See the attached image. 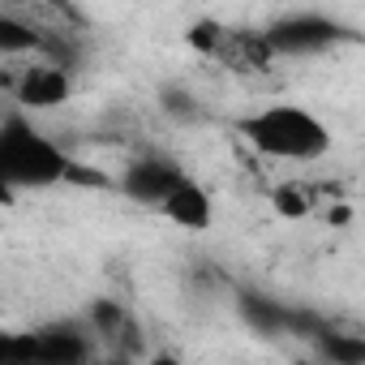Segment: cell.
Segmentation results:
<instances>
[{
  "label": "cell",
  "instance_id": "14",
  "mask_svg": "<svg viewBox=\"0 0 365 365\" xmlns=\"http://www.w3.org/2000/svg\"><path fill=\"white\" fill-rule=\"evenodd\" d=\"M224 26L220 22H211V18H202V22H194L190 31H185V39H190V48H198V52H207V56H220V48H224Z\"/></svg>",
  "mask_w": 365,
  "mask_h": 365
},
{
  "label": "cell",
  "instance_id": "8",
  "mask_svg": "<svg viewBox=\"0 0 365 365\" xmlns=\"http://www.w3.org/2000/svg\"><path fill=\"white\" fill-rule=\"evenodd\" d=\"M237 305H241V318H245L254 331H262V335H279V331H284V322H288V309H284V305H275L271 297L241 292V297H237Z\"/></svg>",
  "mask_w": 365,
  "mask_h": 365
},
{
  "label": "cell",
  "instance_id": "17",
  "mask_svg": "<svg viewBox=\"0 0 365 365\" xmlns=\"http://www.w3.org/2000/svg\"><path fill=\"white\" fill-rule=\"evenodd\" d=\"M352 220V211L348 207H339V211H331V224H348Z\"/></svg>",
  "mask_w": 365,
  "mask_h": 365
},
{
  "label": "cell",
  "instance_id": "13",
  "mask_svg": "<svg viewBox=\"0 0 365 365\" xmlns=\"http://www.w3.org/2000/svg\"><path fill=\"white\" fill-rule=\"evenodd\" d=\"M159 108H163L172 120H194V116H198V99H194L185 86H163V91H159Z\"/></svg>",
  "mask_w": 365,
  "mask_h": 365
},
{
  "label": "cell",
  "instance_id": "2",
  "mask_svg": "<svg viewBox=\"0 0 365 365\" xmlns=\"http://www.w3.org/2000/svg\"><path fill=\"white\" fill-rule=\"evenodd\" d=\"M65 168H69V155L22 116H9L0 125V172L14 190H48L56 180H65Z\"/></svg>",
  "mask_w": 365,
  "mask_h": 365
},
{
  "label": "cell",
  "instance_id": "1",
  "mask_svg": "<svg viewBox=\"0 0 365 365\" xmlns=\"http://www.w3.org/2000/svg\"><path fill=\"white\" fill-rule=\"evenodd\" d=\"M237 129H241V138H245L254 150H262V155H271V159L314 163V159H322V155L331 150L327 125H322L314 112L297 108V103H271V108H262V112H250V116L237 120Z\"/></svg>",
  "mask_w": 365,
  "mask_h": 365
},
{
  "label": "cell",
  "instance_id": "3",
  "mask_svg": "<svg viewBox=\"0 0 365 365\" xmlns=\"http://www.w3.org/2000/svg\"><path fill=\"white\" fill-rule=\"evenodd\" d=\"M339 39V26L331 18H318V14H292V18H279L262 43L267 52H288V56H305V52H322Z\"/></svg>",
  "mask_w": 365,
  "mask_h": 365
},
{
  "label": "cell",
  "instance_id": "9",
  "mask_svg": "<svg viewBox=\"0 0 365 365\" xmlns=\"http://www.w3.org/2000/svg\"><path fill=\"white\" fill-rule=\"evenodd\" d=\"M318 352L327 365H365V339L361 335H339V331H318L314 335Z\"/></svg>",
  "mask_w": 365,
  "mask_h": 365
},
{
  "label": "cell",
  "instance_id": "10",
  "mask_svg": "<svg viewBox=\"0 0 365 365\" xmlns=\"http://www.w3.org/2000/svg\"><path fill=\"white\" fill-rule=\"evenodd\" d=\"M35 48H43V35L35 26H26L14 14H0V56H22V52H35Z\"/></svg>",
  "mask_w": 365,
  "mask_h": 365
},
{
  "label": "cell",
  "instance_id": "18",
  "mask_svg": "<svg viewBox=\"0 0 365 365\" xmlns=\"http://www.w3.org/2000/svg\"><path fill=\"white\" fill-rule=\"evenodd\" d=\"M150 365H180L176 356H168V352H159V356H150Z\"/></svg>",
  "mask_w": 365,
  "mask_h": 365
},
{
  "label": "cell",
  "instance_id": "5",
  "mask_svg": "<svg viewBox=\"0 0 365 365\" xmlns=\"http://www.w3.org/2000/svg\"><path fill=\"white\" fill-rule=\"evenodd\" d=\"M176 228H185V232H207L215 224V202L202 185H194V180H180V185L163 198L159 207Z\"/></svg>",
  "mask_w": 365,
  "mask_h": 365
},
{
  "label": "cell",
  "instance_id": "4",
  "mask_svg": "<svg viewBox=\"0 0 365 365\" xmlns=\"http://www.w3.org/2000/svg\"><path fill=\"white\" fill-rule=\"evenodd\" d=\"M185 180V172H180L172 159H138L125 168V180L120 190L133 198V202H146V207H163V198Z\"/></svg>",
  "mask_w": 365,
  "mask_h": 365
},
{
  "label": "cell",
  "instance_id": "15",
  "mask_svg": "<svg viewBox=\"0 0 365 365\" xmlns=\"http://www.w3.org/2000/svg\"><path fill=\"white\" fill-rule=\"evenodd\" d=\"M125 309L116 305V301H108V297H99V301H91V322H95V331L99 335H108V339H116V331L125 327Z\"/></svg>",
  "mask_w": 365,
  "mask_h": 365
},
{
  "label": "cell",
  "instance_id": "16",
  "mask_svg": "<svg viewBox=\"0 0 365 365\" xmlns=\"http://www.w3.org/2000/svg\"><path fill=\"white\" fill-rule=\"evenodd\" d=\"M65 180H69V185H91V190H103V185H112V180H108L99 168H86V163H78V159H69V168H65Z\"/></svg>",
  "mask_w": 365,
  "mask_h": 365
},
{
  "label": "cell",
  "instance_id": "11",
  "mask_svg": "<svg viewBox=\"0 0 365 365\" xmlns=\"http://www.w3.org/2000/svg\"><path fill=\"white\" fill-rule=\"evenodd\" d=\"M0 365H39V335H0Z\"/></svg>",
  "mask_w": 365,
  "mask_h": 365
},
{
  "label": "cell",
  "instance_id": "12",
  "mask_svg": "<svg viewBox=\"0 0 365 365\" xmlns=\"http://www.w3.org/2000/svg\"><path fill=\"white\" fill-rule=\"evenodd\" d=\"M271 207H275V215H284V220H305L309 215V190H301V185H279L275 194H271Z\"/></svg>",
  "mask_w": 365,
  "mask_h": 365
},
{
  "label": "cell",
  "instance_id": "6",
  "mask_svg": "<svg viewBox=\"0 0 365 365\" xmlns=\"http://www.w3.org/2000/svg\"><path fill=\"white\" fill-rule=\"evenodd\" d=\"M69 73L65 69H56V65H39V69H31L26 78H22V86H18V103L22 108H35V112H48V108H61L65 99H69Z\"/></svg>",
  "mask_w": 365,
  "mask_h": 365
},
{
  "label": "cell",
  "instance_id": "19",
  "mask_svg": "<svg viewBox=\"0 0 365 365\" xmlns=\"http://www.w3.org/2000/svg\"><path fill=\"white\" fill-rule=\"evenodd\" d=\"M108 365H129V361H125V356H112V361H108Z\"/></svg>",
  "mask_w": 365,
  "mask_h": 365
},
{
  "label": "cell",
  "instance_id": "7",
  "mask_svg": "<svg viewBox=\"0 0 365 365\" xmlns=\"http://www.w3.org/2000/svg\"><path fill=\"white\" fill-rule=\"evenodd\" d=\"M91 348L73 327H56L48 335H39V365H86Z\"/></svg>",
  "mask_w": 365,
  "mask_h": 365
}]
</instances>
